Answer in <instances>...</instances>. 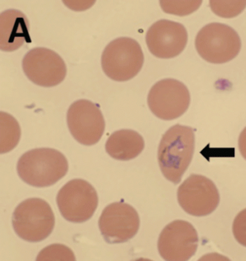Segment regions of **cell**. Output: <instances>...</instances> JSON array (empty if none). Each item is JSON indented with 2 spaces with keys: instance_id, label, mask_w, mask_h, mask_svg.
Returning <instances> with one entry per match:
<instances>
[{
  "instance_id": "13",
  "label": "cell",
  "mask_w": 246,
  "mask_h": 261,
  "mask_svg": "<svg viewBox=\"0 0 246 261\" xmlns=\"http://www.w3.org/2000/svg\"><path fill=\"white\" fill-rule=\"evenodd\" d=\"M188 43V33L182 24L161 20L154 22L146 35L149 51L159 59H173L180 55Z\"/></svg>"
},
{
  "instance_id": "20",
  "label": "cell",
  "mask_w": 246,
  "mask_h": 261,
  "mask_svg": "<svg viewBox=\"0 0 246 261\" xmlns=\"http://www.w3.org/2000/svg\"><path fill=\"white\" fill-rule=\"evenodd\" d=\"M233 232L235 240L242 246L246 247V209L242 210L235 217Z\"/></svg>"
},
{
  "instance_id": "10",
  "label": "cell",
  "mask_w": 246,
  "mask_h": 261,
  "mask_svg": "<svg viewBox=\"0 0 246 261\" xmlns=\"http://www.w3.org/2000/svg\"><path fill=\"white\" fill-rule=\"evenodd\" d=\"M25 74L30 81L43 87H55L66 77V64L54 50L47 48L31 49L22 62Z\"/></svg>"
},
{
  "instance_id": "19",
  "label": "cell",
  "mask_w": 246,
  "mask_h": 261,
  "mask_svg": "<svg viewBox=\"0 0 246 261\" xmlns=\"http://www.w3.org/2000/svg\"><path fill=\"white\" fill-rule=\"evenodd\" d=\"M202 1H161V8L167 13L186 16L197 10Z\"/></svg>"
},
{
  "instance_id": "1",
  "label": "cell",
  "mask_w": 246,
  "mask_h": 261,
  "mask_svg": "<svg viewBox=\"0 0 246 261\" xmlns=\"http://www.w3.org/2000/svg\"><path fill=\"white\" fill-rule=\"evenodd\" d=\"M194 149L192 127L177 124L163 135L158 147V159L166 179L174 185L180 183L192 161Z\"/></svg>"
},
{
  "instance_id": "3",
  "label": "cell",
  "mask_w": 246,
  "mask_h": 261,
  "mask_svg": "<svg viewBox=\"0 0 246 261\" xmlns=\"http://www.w3.org/2000/svg\"><path fill=\"white\" fill-rule=\"evenodd\" d=\"M144 54L140 43L133 38L121 37L105 47L101 66L105 75L116 82H126L137 76L144 64Z\"/></svg>"
},
{
  "instance_id": "4",
  "label": "cell",
  "mask_w": 246,
  "mask_h": 261,
  "mask_svg": "<svg viewBox=\"0 0 246 261\" xmlns=\"http://www.w3.org/2000/svg\"><path fill=\"white\" fill-rule=\"evenodd\" d=\"M55 217L50 205L43 199L31 198L21 202L12 215L15 233L24 241L38 243L52 234Z\"/></svg>"
},
{
  "instance_id": "6",
  "label": "cell",
  "mask_w": 246,
  "mask_h": 261,
  "mask_svg": "<svg viewBox=\"0 0 246 261\" xmlns=\"http://www.w3.org/2000/svg\"><path fill=\"white\" fill-rule=\"evenodd\" d=\"M57 203L65 220L82 223L90 220L97 209V192L85 180H71L59 190Z\"/></svg>"
},
{
  "instance_id": "21",
  "label": "cell",
  "mask_w": 246,
  "mask_h": 261,
  "mask_svg": "<svg viewBox=\"0 0 246 261\" xmlns=\"http://www.w3.org/2000/svg\"><path fill=\"white\" fill-rule=\"evenodd\" d=\"M238 147L242 156L246 160V127L242 131L239 137Z\"/></svg>"
},
{
  "instance_id": "12",
  "label": "cell",
  "mask_w": 246,
  "mask_h": 261,
  "mask_svg": "<svg viewBox=\"0 0 246 261\" xmlns=\"http://www.w3.org/2000/svg\"><path fill=\"white\" fill-rule=\"evenodd\" d=\"M100 231L110 244L126 243L138 232L140 217L136 210L124 202H114L103 210L99 222Z\"/></svg>"
},
{
  "instance_id": "11",
  "label": "cell",
  "mask_w": 246,
  "mask_h": 261,
  "mask_svg": "<svg viewBox=\"0 0 246 261\" xmlns=\"http://www.w3.org/2000/svg\"><path fill=\"white\" fill-rule=\"evenodd\" d=\"M198 246L197 231L185 220L170 222L162 231L158 248L161 256L167 261H186L191 258Z\"/></svg>"
},
{
  "instance_id": "5",
  "label": "cell",
  "mask_w": 246,
  "mask_h": 261,
  "mask_svg": "<svg viewBox=\"0 0 246 261\" xmlns=\"http://www.w3.org/2000/svg\"><path fill=\"white\" fill-rule=\"evenodd\" d=\"M195 46L204 60L211 64H222L238 55L241 40L238 33L230 26L213 22L207 24L198 33Z\"/></svg>"
},
{
  "instance_id": "8",
  "label": "cell",
  "mask_w": 246,
  "mask_h": 261,
  "mask_svg": "<svg viewBox=\"0 0 246 261\" xmlns=\"http://www.w3.org/2000/svg\"><path fill=\"white\" fill-rule=\"evenodd\" d=\"M177 201L186 213L194 217L210 215L220 201L213 181L206 176L191 174L177 189Z\"/></svg>"
},
{
  "instance_id": "14",
  "label": "cell",
  "mask_w": 246,
  "mask_h": 261,
  "mask_svg": "<svg viewBox=\"0 0 246 261\" xmlns=\"http://www.w3.org/2000/svg\"><path fill=\"white\" fill-rule=\"evenodd\" d=\"M29 21L19 10H8L0 14V49L12 52L25 43H31Z\"/></svg>"
},
{
  "instance_id": "7",
  "label": "cell",
  "mask_w": 246,
  "mask_h": 261,
  "mask_svg": "<svg viewBox=\"0 0 246 261\" xmlns=\"http://www.w3.org/2000/svg\"><path fill=\"white\" fill-rule=\"evenodd\" d=\"M191 102L189 89L182 82L166 79L157 82L149 91L147 104L158 118L173 120L187 111Z\"/></svg>"
},
{
  "instance_id": "16",
  "label": "cell",
  "mask_w": 246,
  "mask_h": 261,
  "mask_svg": "<svg viewBox=\"0 0 246 261\" xmlns=\"http://www.w3.org/2000/svg\"><path fill=\"white\" fill-rule=\"evenodd\" d=\"M0 153L3 154L11 151L18 144L20 139L21 129L17 120L4 112L0 113Z\"/></svg>"
},
{
  "instance_id": "15",
  "label": "cell",
  "mask_w": 246,
  "mask_h": 261,
  "mask_svg": "<svg viewBox=\"0 0 246 261\" xmlns=\"http://www.w3.org/2000/svg\"><path fill=\"white\" fill-rule=\"evenodd\" d=\"M145 148L141 135L132 129L116 131L107 140L105 150L110 157L119 161L132 160Z\"/></svg>"
},
{
  "instance_id": "9",
  "label": "cell",
  "mask_w": 246,
  "mask_h": 261,
  "mask_svg": "<svg viewBox=\"0 0 246 261\" xmlns=\"http://www.w3.org/2000/svg\"><path fill=\"white\" fill-rule=\"evenodd\" d=\"M66 121L70 133L80 144H96L105 132L104 117L99 106L87 99H80L71 105Z\"/></svg>"
},
{
  "instance_id": "18",
  "label": "cell",
  "mask_w": 246,
  "mask_h": 261,
  "mask_svg": "<svg viewBox=\"0 0 246 261\" xmlns=\"http://www.w3.org/2000/svg\"><path fill=\"white\" fill-rule=\"evenodd\" d=\"M37 260H76L73 250L61 244H53L43 248L38 254Z\"/></svg>"
},
{
  "instance_id": "2",
  "label": "cell",
  "mask_w": 246,
  "mask_h": 261,
  "mask_svg": "<svg viewBox=\"0 0 246 261\" xmlns=\"http://www.w3.org/2000/svg\"><path fill=\"white\" fill-rule=\"evenodd\" d=\"M68 159L53 148H36L24 153L17 162L21 179L32 187L43 188L55 185L68 173Z\"/></svg>"
},
{
  "instance_id": "17",
  "label": "cell",
  "mask_w": 246,
  "mask_h": 261,
  "mask_svg": "<svg viewBox=\"0 0 246 261\" xmlns=\"http://www.w3.org/2000/svg\"><path fill=\"white\" fill-rule=\"evenodd\" d=\"M210 8L218 16L232 18L240 15L246 8V1H210Z\"/></svg>"
}]
</instances>
